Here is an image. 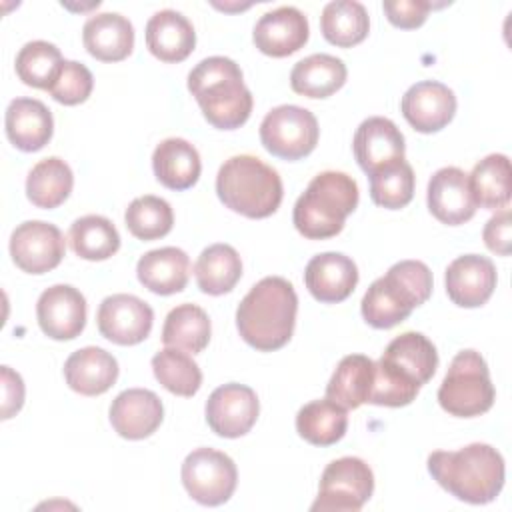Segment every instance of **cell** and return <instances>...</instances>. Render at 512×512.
Here are the masks:
<instances>
[{"mask_svg": "<svg viewBox=\"0 0 512 512\" xmlns=\"http://www.w3.org/2000/svg\"><path fill=\"white\" fill-rule=\"evenodd\" d=\"M296 312L298 296L294 286L282 276H266L238 304L236 328L248 346L272 352L292 338Z\"/></svg>", "mask_w": 512, "mask_h": 512, "instance_id": "1", "label": "cell"}, {"mask_svg": "<svg viewBox=\"0 0 512 512\" xmlns=\"http://www.w3.org/2000/svg\"><path fill=\"white\" fill-rule=\"evenodd\" d=\"M428 472L446 492L468 504H488L504 486V458L494 446L482 442L432 452Z\"/></svg>", "mask_w": 512, "mask_h": 512, "instance_id": "2", "label": "cell"}, {"mask_svg": "<svg viewBox=\"0 0 512 512\" xmlns=\"http://www.w3.org/2000/svg\"><path fill=\"white\" fill-rule=\"evenodd\" d=\"M188 90L208 124L218 130H236L252 114V92L232 58L210 56L200 60L188 74Z\"/></svg>", "mask_w": 512, "mask_h": 512, "instance_id": "3", "label": "cell"}, {"mask_svg": "<svg viewBox=\"0 0 512 512\" xmlns=\"http://www.w3.org/2000/svg\"><path fill=\"white\" fill-rule=\"evenodd\" d=\"M432 294V272L420 260H400L374 280L362 302L364 320L378 330L404 322Z\"/></svg>", "mask_w": 512, "mask_h": 512, "instance_id": "4", "label": "cell"}, {"mask_svg": "<svg viewBox=\"0 0 512 512\" xmlns=\"http://www.w3.org/2000/svg\"><path fill=\"white\" fill-rule=\"evenodd\" d=\"M358 206V184L352 176L336 170L316 174L298 196L292 222L308 240H326L342 232L348 214Z\"/></svg>", "mask_w": 512, "mask_h": 512, "instance_id": "5", "label": "cell"}, {"mask_svg": "<svg viewBox=\"0 0 512 512\" xmlns=\"http://www.w3.org/2000/svg\"><path fill=\"white\" fill-rule=\"evenodd\" d=\"M220 202L246 218H266L282 202L284 188L278 172L252 154L228 158L216 176Z\"/></svg>", "mask_w": 512, "mask_h": 512, "instance_id": "6", "label": "cell"}, {"mask_svg": "<svg viewBox=\"0 0 512 512\" xmlns=\"http://www.w3.org/2000/svg\"><path fill=\"white\" fill-rule=\"evenodd\" d=\"M496 392L486 360L476 350L458 352L438 388L442 410L458 418H474L488 412Z\"/></svg>", "mask_w": 512, "mask_h": 512, "instance_id": "7", "label": "cell"}, {"mask_svg": "<svg viewBox=\"0 0 512 512\" xmlns=\"http://www.w3.org/2000/svg\"><path fill=\"white\" fill-rule=\"evenodd\" d=\"M374 492V474L370 466L356 456H344L332 460L318 486V496L310 510H336V512H358Z\"/></svg>", "mask_w": 512, "mask_h": 512, "instance_id": "8", "label": "cell"}, {"mask_svg": "<svg viewBox=\"0 0 512 512\" xmlns=\"http://www.w3.org/2000/svg\"><path fill=\"white\" fill-rule=\"evenodd\" d=\"M316 116L302 106L282 104L272 108L260 124L262 146L276 158L300 160L318 144Z\"/></svg>", "mask_w": 512, "mask_h": 512, "instance_id": "9", "label": "cell"}, {"mask_svg": "<svg viewBox=\"0 0 512 512\" xmlns=\"http://www.w3.org/2000/svg\"><path fill=\"white\" fill-rule=\"evenodd\" d=\"M238 470L234 460L214 448H196L182 462V484L192 500L220 506L236 490Z\"/></svg>", "mask_w": 512, "mask_h": 512, "instance_id": "10", "label": "cell"}, {"mask_svg": "<svg viewBox=\"0 0 512 512\" xmlns=\"http://www.w3.org/2000/svg\"><path fill=\"white\" fill-rule=\"evenodd\" d=\"M66 252L64 236L58 226L44 220H28L14 228L10 236V256L28 274L54 270Z\"/></svg>", "mask_w": 512, "mask_h": 512, "instance_id": "11", "label": "cell"}, {"mask_svg": "<svg viewBox=\"0 0 512 512\" xmlns=\"http://www.w3.org/2000/svg\"><path fill=\"white\" fill-rule=\"evenodd\" d=\"M96 322L106 340L120 346H134L148 338L154 312L134 294H112L100 302Z\"/></svg>", "mask_w": 512, "mask_h": 512, "instance_id": "12", "label": "cell"}, {"mask_svg": "<svg viewBox=\"0 0 512 512\" xmlns=\"http://www.w3.org/2000/svg\"><path fill=\"white\" fill-rule=\"evenodd\" d=\"M258 412L256 392L238 382L218 386L206 400V422L222 438H240L250 432Z\"/></svg>", "mask_w": 512, "mask_h": 512, "instance_id": "13", "label": "cell"}, {"mask_svg": "<svg viewBox=\"0 0 512 512\" xmlns=\"http://www.w3.org/2000/svg\"><path fill=\"white\" fill-rule=\"evenodd\" d=\"M36 318L48 338L72 340L86 326V298L70 284H54L40 294Z\"/></svg>", "mask_w": 512, "mask_h": 512, "instance_id": "14", "label": "cell"}, {"mask_svg": "<svg viewBox=\"0 0 512 512\" xmlns=\"http://www.w3.org/2000/svg\"><path fill=\"white\" fill-rule=\"evenodd\" d=\"M402 116L406 122L422 134L438 132L456 114V96L454 92L436 80H422L412 84L400 102Z\"/></svg>", "mask_w": 512, "mask_h": 512, "instance_id": "15", "label": "cell"}, {"mask_svg": "<svg viewBox=\"0 0 512 512\" xmlns=\"http://www.w3.org/2000/svg\"><path fill=\"white\" fill-rule=\"evenodd\" d=\"M426 202L430 214L448 226L468 222L478 208L470 190L468 174L456 166H446L432 174Z\"/></svg>", "mask_w": 512, "mask_h": 512, "instance_id": "16", "label": "cell"}, {"mask_svg": "<svg viewBox=\"0 0 512 512\" xmlns=\"http://www.w3.org/2000/svg\"><path fill=\"white\" fill-rule=\"evenodd\" d=\"M310 26L304 12L296 6H280L260 16L252 40L256 48L272 58H284L298 52L308 42Z\"/></svg>", "mask_w": 512, "mask_h": 512, "instance_id": "17", "label": "cell"}, {"mask_svg": "<svg viewBox=\"0 0 512 512\" xmlns=\"http://www.w3.org/2000/svg\"><path fill=\"white\" fill-rule=\"evenodd\" d=\"M446 294L462 308H478L488 302L496 288V266L480 254H464L446 268Z\"/></svg>", "mask_w": 512, "mask_h": 512, "instance_id": "18", "label": "cell"}, {"mask_svg": "<svg viewBox=\"0 0 512 512\" xmlns=\"http://www.w3.org/2000/svg\"><path fill=\"white\" fill-rule=\"evenodd\" d=\"M354 156L358 166L370 176L382 166L404 160L406 144L398 126L384 116H370L360 122L354 134Z\"/></svg>", "mask_w": 512, "mask_h": 512, "instance_id": "19", "label": "cell"}, {"mask_svg": "<svg viewBox=\"0 0 512 512\" xmlns=\"http://www.w3.org/2000/svg\"><path fill=\"white\" fill-rule=\"evenodd\" d=\"M162 418V400L146 388H128L110 404V424L126 440L148 438L158 430Z\"/></svg>", "mask_w": 512, "mask_h": 512, "instance_id": "20", "label": "cell"}, {"mask_svg": "<svg viewBox=\"0 0 512 512\" xmlns=\"http://www.w3.org/2000/svg\"><path fill=\"white\" fill-rule=\"evenodd\" d=\"M304 284L318 302L336 304L354 292L358 268L354 260L342 252H322L306 264Z\"/></svg>", "mask_w": 512, "mask_h": 512, "instance_id": "21", "label": "cell"}, {"mask_svg": "<svg viewBox=\"0 0 512 512\" xmlns=\"http://www.w3.org/2000/svg\"><path fill=\"white\" fill-rule=\"evenodd\" d=\"M6 136L22 152L42 150L54 132L48 106L36 98H14L6 108Z\"/></svg>", "mask_w": 512, "mask_h": 512, "instance_id": "22", "label": "cell"}, {"mask_svg": "<svg viewBox=\"0 0 512 512\" xmlns=\"http://www.w3.org/2000/svg\"><path fill=\"white\" fill-rule=\"evenodd\" d=\"M146 46L162 62H182L196 46L194 26L182 12L158 10L146 24Z\"/></svg>", "mask_w": 512, "mask_h": 512, "instance_id": "23", "label": "cell"}, {"mask_svg": "<svg viewBox=\"0 0 512 512\" xmlns=\"http://www.w3.org/2000/svg\"><path fill=\"white\" fill-rule=\"evenodd\" d=\"M64 378L70 390L82 396H98L110 390L118 378L116 358L98 346H86L68 356Z\"/></svg>", "mask_w": 512, "mask_h": 512, "instance_id": "24", "label": "cell"}, {"mask_svg": "<svg viewBox=\"0 0 512 512\" xmlns=\"http://www.w3.org/2000/svg\"><path fill=\"white\" fill-rule=\"evenodd\" d=\"M82 42L96 60L120 62L134 48V26L118 12L94 14L82 28Z\"/></svg>", "mask_w": 512, "mask_h": 512, "instance_id": "25", "label": "cell"}, {"mask_svg": "<svg viewBox=\"0 0 512 512\" xmlns=\"http://www.w3.org/2000/svg\"><path fill=\"white\" fill-rule=\"evenodd\" d=\"M136 276L144 288L168 296L186 288L190 276L188 254L176 246L146 252L136 264Z\"/></svg>", "mask_w": 512, "mask_h": 512, "instance_id": "26", "label": "cell"}, {"mask_svg": "<svg viewBox=\"0 0 512 512\" xmlns=\"http://www.w3.org/2000/svg\"><path fill=\"white\" fill-rule=\"evenodd\" d=\"M152 170L162 186L180 192L198 182L202 162L198 150L188 140L166 138L154 148Z\"/></svg>", "mask_w": 512, "mask_h": 512, "instance_id": "27", "label": "cell"}, {"mask_svg": "<svg viewBox=\"0 0 512 512\" xmlns=\"http://www.w3.org/2000/svg\"><path fill=\"white\" fill-rule=\"evenodd\" d=\"M380 360L398 370L408 380L416 382L420 388L434 376L438 368L436 346L420 332H404L396 336Z\"/></svg>", "mask_w": 512, "mask_h": 512, "instance_id": "28", "label": "cell"}, {"mask_svg": "<svg viewBox=\"0 0 512 512\" xmlns=\"http://www.w3.org/2000/svg\"><path fill=\"white\" fill-rule=\"evenodd\" d=\"M346 64L332 54H310L294 64L290 86L296 94L308 98H328L346 82Z\"/></svg>", "mask_w": 512, "mask_h": 512, "instance_id": "29", "label": "cell"}, {"mask_svg": "<svg viewBox=\"0 0 512 512\" xmlns=\"http://www.w3.org/2000/svg\"><path fill=\"white\" fill-rule=\"evenodd\" d=\"M374 382V360L364 354H348L336 366L326 384V398L346 410H354L368 402Z\"/></svg>", "mask_w": 512, "mask_h": 512, "instance_id": "30", "label": "cell"}, {"mask_svg": "<svg viewBox=\"0 0 512 512\" xmlns=\"http://www.w3.org/2000/svg\"><path fill=\"white\" fill-rule=\"evenodd\" d=\"M470 190L476 206L502 210L510 202L512 172L506 154H488L468 174Z\"/></svg>", "mask_w": 512, "mask_h": 512, "instance_id": "31", "label": "cell"}, {"mask_svg": "<svg viewBox=\"0 0 512 512\" xmlns=\"http://www.w3.org/2000/svg\"><path fill=\"white\" fill-rule=\"evenodd\" d=\"M196 284L204 294L220 296L230 292L242 276V260L230 244L204 248L194 264Z\"/></svg>", "mask_w": 512, "mask_h": 512, "instance_id": "32", "label": "cell"}, {"mask_svg": "<svg viewBox=\"0 0 512 512\" xmlns=\"http://www.w3.org/2000/svg\"><path fill=\"white\" fill-rule=\"evenodd\" d=\"M74 174L70 166L58 158L50 156L40 160L26 178V196L36 208L52 210L58 208L72 192Z\"/></svg>", "mask_w": 512, "mask_h": 512, "instance_id": "33", "label": "cell"}, {"mask_svg": "<svg viewBox=\"0 0 512 512\" xmlns=\"http://www.w3.org/2000/svg\"><path fill=\"white\" fill-rule=\"evenodd\" d=\"M210 318L208 314L190 302L172 308L162 326V342L168 348L198 354L210 342Z\"/></svg>", "mask_w": 512, "mask_h": 512, "instance_id": "34", "label": "cell"}, {"mask_svg": "<svg viewBox=\"0 0 512 512\" xmlns=\"http://www.w3.org/2000/svg\"><path fill=\"white\" fill-rule=\"evenodd\" d=\"M348 428L346 408L332 402L330 398L312 400L304 404L296 414L298 434L314 446L336 444Z\"/></svg>", "mask_w": 512, "mask_h": 512, "instance_id": "35", "label": "cell"}, {"mask_svg": "<svg viewBox=\"0 0 512 512\" xmlns=\"http://www.w3.org/2000/svg\"><path fill=\"white\" fill-rule=\"evenodd\" d=\"M370 30V18L366 8L356 0H334L328 2L320 16L322 36L338 46L352 48L360 44Z\"/></svg>", "mask_w": 512, "mask_h": 512, "instance_id": "36", "label": "cell"}, {"mask_svg": "<svg viewBox=\"0 0 512 512\" xmlns=\"http://www.w3.org/2000/svg\"><path fill=\"white\" fill-rule=\"evenodd\" d=\"M68 240L74 254L84 260H106L120 248V234L116 226L98 214H88L74 220Z\"/></svg>", "mask_w": 512, "mask_h": 512, "instance_id": "37", "label": "cell"}, {"mask_svg": "<svg viewBox=\"0 0 512 512\" xmlns=\"http://www.w3.org/2000/svg\"><path fill=\"white\" fill-rule=\"evenodd\" d=\"M152 372L156 380L176 396H194L202 386L200 366L178 348H162L152 356Z\"/></svg>", "mask_w": 512, "mask_h": 512, "instance_id": "38", "label": "cell"}, {"mask_svg": "<svg viewBox=\"0 0 512 512\" xmlns=\"http://www.w3.org/2000/svg\"><path fill=\"white\" fill-rule=\"evenodd\" d=\"M62 64H64V58L54 44L46 40H32V42H26L16 54L14 68L18 78L26 86L48 90L58 78Z\"/></svg>", "mask_w": 512, "mask_h": 512, "instance_id": "39", "label": "cell"}, {"mask_svg": "<svg viewBox=\"0 0 512 512\" xmlns=\"http://www.w3.org/2000/svg\"><path fill=\"white\" fill-rule=\"evenodd\" d=\"M126 228L138 240H158L172 230L174 212L170 204L160 196H138L134 198L124 214Z\"/></svg>", "mask_w": 512, "mask_h": 512, "instance_id": "40", "label": "cell"}, {"mask_svg": "<svg viewBox=\"0 0 512 512\" xmlns=\"http://www.w3.org/2000/svg\"><path fill=\"white\" fill-rule=\"evenodd\" d=\"M368 178L374 204L388 210H400L410 204L414 196V170L406 160L382 166Z\"/></svg>", "mask_w": 512, "mask_h": 512, "instance_id": "41", "label": "cell"}, {"mask_svg": "<svg viewBox=\"0 0 512 512\" xmlns=\"http://www.w3.org/2000/svg\"><path fill=\"white\" fill-rule=\"evenodd\" d=\"M92 88H94L92 72L82 62L64 60L62 70L54 80V84L48 88V92L56 102L64 106H76L88 100V96L92 94Z\"/></svg>", "mask_w": 512, "mask_h": 512, "instance_id": "42", "label": "cell"}, {"mask_svg": "<svg viewBox=\"0 0 512 512\" xmlns=\"http://www.w3.org/2000/svg\"><path fill=\"white\" fill-rule=\"evenodd\" d=\"M384 14L388 22L396 28L412 30L426 22L432 2L426 0H384L382 2Z\"/></svg>", "mask_w": 512, "mask_h": 512, "instance_id": "43", "label": "cell"}, {"mask_svg": "<svg viewBox=\"0 0 512 512\" xmlns=\"http://www.w3.org/2000/svg\"><path fill=\"white\" fill-rule=\"evenodd\" d=\"M484 244L488 250H492L498 256H508L510 254V242H512V220H510V210L502 208L498 210L484 226L482 230Z\"/></svg>", "mask_w": 512, "mask_h": 512, "instance_id": "44", "label": "cell"}, {"mask_svg": "<svg viewBox=\"0 0 512 512\" xmlns=\"http://www.w3.org/2000/svg\"><path fill=\"white\" fill-rule=\"evenodd\" d=\"M2 418H12L24 404V382L10 366H2Z\"/></svg>", "mask_w": 512, "mask_h": 512, "instance_id": "45", "label": "cell"}]
</instances>
